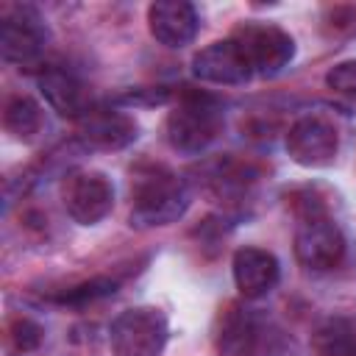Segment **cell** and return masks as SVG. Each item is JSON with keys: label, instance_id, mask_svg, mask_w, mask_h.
Instances as JSON below:
<instances>
[{"label": "cell", "instance_id": "obj_1", "mask_svg": "<svg viewBox=\"0 0 356 356\" xmlns=\"http://www.w3.org/2000/svg\"><path fill=\"white\" fill-rule=\"evenodd\" d=\"M189 206L186 186L167 170L150 167L134 175L131 184V222L136 225H170Z\"/></svg>", "mask_w": 356, "mask_h": 356}, {"label": "cell", "instance_id": "obj_2", "mask_svg": "<svg viewBox=\"0 0 356 356\" xmlns=\"http://www.w3.org/2000/svg\"><path fill=\"white\" fill-rule=\"evenodd\" d=\"M167 317L153 306L125 309L108 328L114 356H159L167 345Z\"/></svg>", "mask_w": 356, "mask_h": 356}, {"label": "cell", "instance_id": "obj_3", "mask_svg": "<svg viewBox=\"0 0 356 356\" xmlns=\"http://www.w3.org/2000/svg\"><path fill=\"white\" fill-rule=\"evenodd\" d=\"M220 125L222 117L209 97L186 95L167 114V142L181 153H200L217 139Z\"/></svg>", "mask_w": 356, "mask_h": 356}, {"label": "cell", "instance_id": "obj_4", "mask_svg": "<svg viewBox=\"0 0 356 356\" xmlns=\"http://www.w3.org/2000/svg\"><path fill=\"white\" fill-rule=\"evenodd\" d=\"M298 231H295V259L314 273H325L342 264L345 259V236L339 225L325 214H309L298 217Z\"/></svg>", "mask_w": 356, "mask_h": 356}, {"label": "cell", "instance_id": "obj_5", "mask_svg": "<svg viewBox=\"0 0 356 356\" xmlns=\"http://www.w3.org/2000/svg\"><path fill=\"white\" fill-rule=\"evenodd\" d=\"M259 75H278L295 56V42L286 31L267 22H245L231 36Z\"/></svg>", "mask_w": 356, "mask_h": 356}, {"label": "cell", "instance_id": "obj_6", "mask_svg": "<svg viewBox=\"0 0 356 356\" xmlns=\"http://www.w3.org/2000/svg\"><path fill=\"white\" fill-rule=\"evenodd\" d=\"M0 50L11 64L31 67L42 58L44 50V28L33 8L28 6H6L0 25Z\"/></svg>", "mask_w": 356, "mask_h": 356}, {"label": "cell", "instance_id": "obj_7", "mask_svg": "<svg viewBox=\"0 0 356 356\" xmlns=\"http://www.w3.org/2000/svg\"><path fill=\"white\" fill-rule=\"evenodd\" d=\"M337 150V131L323 117H300L286 131V153L300 167H325L334 161Z\"/></svg>", "mask_w": 356, "mask_h": 356}, {"label": "cell", "instance_id": "obj_8", "mask_svg": "<svg viewBox=\"0 0 356 356\" xmlns=\"http://www.w3.org/2000/svg\"><path fill=\"white\" fill-rule=\"evenodd\" d=\"M114 206V189L100 172H75L64 184V209L81 225L100 222Z\"/></svg>", "mask_w": 356, "mask_h": 356}, {"label": "cell", "instance_id": "obj_9", "mask_svg": "<svg viewBox=\"0 0 356 356\" xmlns=\"http://www.w3.org/2000/svg\"><path fill=\"white\" fill-rule=\"evenodd\" d=\"M192 72H195V78H200L206 83H225V86L245 83L253 75L245 53L239 50V44L234 39L211 42L200 53H195Z\"/></svg>", "mask_w": 356, "mask_h": 356}, {"label": "cell", "instance_id": "obj_10", "mask_svg": "<svg viewBox=\"0 0 356 356\" xmlns=\"http://www.w3.org/2000/svg\"><path fill=\"white\" fill-rule=\"evenodd\" d=\"M234 284L239 289L242 298L248 300H256V298H264L267 292L275 289L278 284V275H281V267H278V259L264 250V248H239L234 253Z\"/></svg>", "mask_w": 356, "mask_h": 356}, {"label": "cell", "instance_id": "obj_11", "mask_svg": "<svg viewBox=\"0 0 356 356\" xmlns=\"http://www.w3.org/2000/svg\"><path fill=\"white\" fill-rule=\"evenodd\" d=\"M147 28L164 47H184L197 33V11L184 0H159L147 8Z\"/></svg>", "mask_w": 356, "mask_h": 356}, {"label": "cell", "instance_id": "obj_12", "mask_svg": "<svg viewBox=\"0 0 356 356\" xmlns=\"http://www.w3.org/2000/svg\"><path fill=\"white\" fill-rule=\"evenodd\" d=\"M256 320L242 303H225L217 314L214 348L217 356H250L256 348Z\"/></svg>", "mask_w": 356, "mask_h": 356}, {"label": "cell", "instance_id": "obj_13", "mask_svg": "<svg viewBox=\"0 0 356 356\" xmlns=\"http://www.w3.org/2000/svg\"><path fill=\"white\" fill-rule=\"evenodd\" d=\"M81 139L100 150H120L136 139V122L120 111L92 108L78 120Z\"/></svg>", "mask_w": 356, "mask_h": 356}, {"label": "cell", "instance_id": "obj_14", "mask_svg": "<svg viewBox=\"0 0 356 356\" xmlns=\"http://www.w3.org/2000/svg\"><path fill=\"white\" fill-rule=\"evenodd\" d=\"M39 89L44 95V100L50 103L53 111H58L61 117H72V120H81L83 114H89V97H86V89L83 83L72 75V72H64L58 67H50L39 75Z\"/></svg>", "mask_w": 356, "mask_h": 356}, {"label": "cell", "instance_id": "obj_15", "mask_svg": "<svg viewBox=\"0 0 356 356\" xmlns=\"http://www.w3.org/2000/svg\"><path fill=\"white\" fill-rule=\"evenodd\" d=\"M314 356H356V323L345 317H331L317 325L312 337Z\"/></svg>", "mask_w": 356, "mask_h": 356}, {"label": "cell", "instance_id": "obj_16", "mask_svg": "<svg viewBox=\"0 0 356 356\" xmlns=\"http://www.w3.org/2000/svg\"><path fill=\"white\" fill-rule=\"evenodd\" d=\"M3 125L17 139H31L42 128V108L28 95H14L3 108Z\"/></svg>", "mask_w": 356, "mask_h": 356}, {"label": "cell", "instance_id": "obj_17", "mask_svg": "<svg viewBox=\"0 0 356 356\" xmlns=\"http://www.w3.org/2000/svg\"><path fill=\"white\" fill-rule=\"evenodd\" d=\"M117 289V281L114 278H106V275H97L92 281H83V284H75L70 286L67 292H58L53 300L56 303H70V306H83V303H92L97 298H106Z\"/></svg>", "mask_w": 356, "mask_h": 356}, {"label": "cell", "instance_id": "obj_18", "mask_svg": "<svg viewBox=\"0 0 356 356\" xmlns=\"http://www.w3.org/2000/svg\"><path fill=\"white\" fill-rule=\"evenodd\" d=\"M42 325H36L33 320H28V317H14L11 320V325H8V337H11V345L17 348V350H22V353H28V350H33V348H39V342H42Z\"/></svg>", "mask_w": 356, "mask_h": 356}, {"label": "cell", "instance_id": "obj_19", "mask_svg": "<svg viewBox=\"0 0 356 356\" xmlns=\"http://www.w3.org/2000/svg\"><path fill=\"white\" fill-rule=\"evenodd\" d=\"M325 83L334 92L356 95V58L353 61H339L337 67H331L328 75H325Z\"/></svg>", "mask_w": 356, "mask_h": 356}]
</instances>
